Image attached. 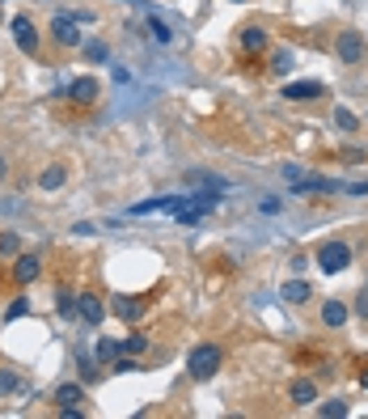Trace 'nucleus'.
Segmentation results:
<instances>
[{
    "label": "nucleus",
    "instance_id": "f257e3e1",
    "mask_svg": "<svg viewBox=\"0 0 368 419\" xmlns=\"http://www.w3.org/2000/svg\"><path fill=\"white\" fill-rule=\"evenodd\" d=\"M221 364H225V351H221L216 343H199V347L191 351V360H186V373H191L195 381H212V377L221 373Z\"/></svg>",
    "mask_w": 368,
    "mask_h": 419
},
{
    "label": "nucleus",
    "instance_id": "f03ea898",
    "mask_svg": "<svg viewBox=\"0 0 368 419\" xmlns=\"http://www.w3.org/2000/svg\"><path fill=\"white\" fill-rule=\"evenodd\" d=\"M318 267H322L326 276L347 271V267H351V246H347V242H322V246H318Z\"/></svg>",
    "mask_w": 368,
    "mask_h": 419
},
{
    "label": "nucleus",
    "instance_id": "7ed1b4c3",
    "mask_svg": "<svg viewBox=\"0 0 368 419\" xmlns=\"http://www.w3.org/2000/svg\"><path fill=\"white\" fill-rule=\"evenodd\" d=\"M364 51H368V42H364L360 30H339V38H335L339 64H364Z\"/></svg>",
    "mask_w": 368,
    "mask_h": 419
},
{
    "label": "nucleus",
    "instance_id": "20e7f679",
    "mask_svg": "<svg viewBox=\"0 0 368 419\" xmlns=\"http://www.w3.org/2000/svg\"><path fill=\"white\" fill-rule=\"evenodd\" d=\"M186 199H191V195H161V199H144V203H136V207H131V216H152V212H170V216H178L182 207H186Z\"/></svg>",
    "mask_w": 368,
    "mask_h": 419
},
{
    "label": "nucleus",
    "instance_id": "39448f33",
    "mask_svg": "<svg viewBox=\"0 0 368 419\" xmlns=\"http://www.w3.org/2000/svg\"><path fill=\"white\" fill-rule=\"evenodd\" d=\"M13 42L26 51V56H34V51H38V30H34V22H30L26 13L13 17Z\"/></svg>",
    "mask_w": 368,
    "mask_h": 419
},
{
    "label": "nucleus",
    "instance_id": "423d86ee",
    "mask_svg": "<svg viewBox=\"0 0 368 419\" xmlns=\"http://www.w3.org/2000/svg\"><path fill=\"white\" fill-rule=\"evenodd\" d=\"M292 191L296 195H330V191H343V182H335V178H292Z\"/></svg>",
    "mask_w": 368,
    "mask_h": 419
},
{
    "label": "nucleus",
    "instance_id": "0eeeda50",
    "mask_svg": "<svg viewBox=\"0 0 368 419\" xmlns=\"http://www.w3.org/2000/svg\"><path fill=\"white\" fill-rule=\"evenodd\" d=\"M51 38H56L60 47H81V30H77V22L72 17H56V22H51Z\"/></svg>",
    "mask_w": 368,
    "mask_h": 419
},
{
    "label": "nucleus",
    "instance_id": "6e6552de",
    "mask_svg": "<svg viewBox=\"0 0 368 419\" xmlns=\"http://www.w3.org/2000/svg\"><path fill=\"white\" fill-rule=\"evenodd\" d=\"M77 309H81V318H85L89 326H102V318H106V305L97 301V292H81V297H77Z\"/></svg>",
    "mask_w": 368,
    "mask_h": 419
},
{
    "label": "nucleus",
    "instance_id": "1a4fd4ad",
    "mask_svg": "<svg viewBox=\"0 0 368 419\" xmlns=\"http://www.w3.org/2000/svg\"><path fill=\"white\" fill-rule=\"evenodd\" d=\"M42 276V263H38V254H22L17 263H13V280L17 284H34Z\"/></svg>",
    "mask_w": 368,
    "mask_h": 419
},
{
    "label": "nucleus",
    "instance_id": "9d476101",
    "mask_svg": "<svg viewBox=\"0 0 368 419\" xmlns=\"http://www.w3.org/2000/svg\"><path fill=\"white\" fill-rule=\"evenodd\" d=\"M64 97H72V102H81V106H85V102H93L97 97V81L93 77H77L72 85H68V93Z\"/></svg>",
    "mask_w": 368,
    "mask_h": 419
},
{
    "label": "nucleus",
    "instance_id": "9b49d317",
    "mask_svg": "<svg viewBox=\"0 0 368 419\" xmlns=\"http://www.w3.org/2000/svg\"><path fill=\"white\" fill-rule=\"evenodd\" d=\"M115 313L123 322H140L144 318V301L140 297H115Z\"/></svg>",
    "mask_w": 368,
    "mask_h": 419
},
{
    "label": "nucleus",
    "instance_id": "f8f14e48",
    "mask_svg": "<svg viewBox=\"0 0 368 419\" xmlns=\"http://www.w3.org/2000/svg\"><path fill=\"white\" fill-rule=\"evenodd\" d=\"M284 97L288 102H313V97H322V85L318 81H296V85L284 89Z\"/></svg>",
    "mask_w": 368,
    "mask_h": 419
},
{
    "label": "nucleus",
    "instance_id": "ddd939ff",
    "mask_svg": "<svg viewBox=\"0 0 368 419\" xmlns=\"http://www.w3.org/2000/svg\"><path fill=\"white\" fill-rule=\"evenodd\" d=\"M56 402H60V406H81V402H85V381H64V386L56 390Z\"/></svg>",
    "mask_w": 368,
    "mask_h": 419
},
{
    "label": "nucleus",
    "instance_id": "4468645a",
    "mask_svg": "<svg viewBox=\"0 0 368 419\" xmlns=\"http://www.w3.org/2000/svg\"><path fill=\"white\" fill-rule=\"evenodd\" d=\"M347 313H351V309H347L343 301H326V305H322V322H326L330 331H339V326L347 322Z\"/></svg>",
    "mask_w": 368,
    "mask_h": 419
},
{
    "label": "nucleus",
    "instance_id": "2eb2a0df",
    "mask_svg": "<svg viewBox=\"0 0 368 419\" xmlns=\"http://www.w3.org/2000/svg\"><path fill=\"white\" fill-rule=\"evenodd\" d=\"M241 47L250 51V56H254V51H267V30H262V26H246L241 30Z\"/></svg>",
    "mask_w": 368,
    "mask_h": 419
},
{
    "label": "nucleus",
    "instance_id": "dca6fc26",
    "mask_svg": "<svg viewBox=\"0 0 368 419\" xmlns=\"http://www.w3.org/2000/svg\"><path fill=\"white\" fill-rule=\"evenodd\" d=\"M93 356H97L102 364H115V360L123 356V343H115V339H97V343H93Z\"/></svg>",
    "mask_w": 368,
    "mask_h": 419
},
{
    "label": "nucleus",
    "instance_id": "f3484780",
    "mask_svg": "<svg viewBox=\"0 0 368 419\" xmlns=\"http://www.w3.org/2000/svg\"><path fill=\"white\" fill-rule=\"evenodd\" d=\"M280 297H284L288 305H305V301H309V284H305V280H288V284L280 288Z\"/></svg>",
    "mask_w": 368,
    "mask_h": 419
},
{
    "label": "nucleus",
    "instance_id": "a211bd4d",
    "mask_svg": "<svg viewBox=\"0 0 368 419\" xmlns=\"http://www.w3.org/2000/svg\"><path fill=\"white\" fill-rule=\"evenodd\" d=\"M56 313H60L64 322H68V318H81V309H77V297H72L68 288H60V292H56Z\"/></svg>",
    "mask_w": 368,
    "mask_h": 419
},
{
    "label": "nucleus",
    "instance_id": "6ab92c4d",
    "mask_svg": "<svg viewBox=\"0 0 368 419\" xmlns=\"http://www.w3.org/2000/svg\"><path fill=\"white\" fill-rule=\"evenodd\" d=\"M64 178H68V174H64V166H47V170L38 174V187H42V191H60V187H64Z\"/></svg>",
    "mask_w": 368,
    "mask_h": 419
},
{
    "label": "nucleus",
    "instance_id": "aec40b11",
    "mask_svg": "<svg viewBox=\"0 0 368 419\" xmlns=\"http://www.w3.org/2000/svg\"><path fill=\"white\" fill-rule=\"evenodd\" d=\"M313 398H318V386H313V381H292V402H313Z\"/></svg>",
    "mask_w": 368,
    "mask_h": 419
},
{
    "label": "nucleus",
    "instance_id": "412c9836",
    "mask_svg": "<svg viewBox=\"0 0 368 419\" xmlns=\"http://www.w3.org/2000/svg\"><path fill=\"white\" fill-rule=\"evenodd\" d=\"M22 390V377L13 373V369H0V398H5V394H17Z\"/></svg>",
    "mask_w": 368,
    "mask_h": 419
},
{
    "label": "nucleus",
    "instance_id": "4be33fe9",
    "mask_svg": "<svg viewBox=\"0 0 368 419\" xmlns=\"http://www.w3.org/2000/svg\"><path fill=\"white\" fill-rule=\"evenodd\" d=\"M148 30H152L157 42H174V30H170V22H161V17H148Z\"/></svg>",
    "mask_w": 368,
    "mask_h": 419
},
{
    "label": "nucleus",
    "instance_id": "5701e85b",
    "mask_svg": "<svg viewBox=\"0 0 368 419\" xmlns=\"http://www.w3.org/2000/svg\"><path fill=\"white\" fill-rule=\"evenodd\" d=\"M191 182H195V187H212V191H221V195L229 191V182L216 178V174H191Z\"/></svg>",
    "mask_w": 368,
    "mask_h": 419
},
{
    "label": "nucleus",
    "instance_id": "b1692460",
    "mask_svg": "<svg viewBox=\"0 0 368 419\" xmlns=\"http://www.w3.org/2000/svg\"><path fill=\"white\" fill-rule=\"evenodd\" d=\"M335 127H339V132H355V127H360V119H355L347 106H339V111H335Z\"/></svg>",
    "mask_w": 368,
    "mask_h": 419
},
{
    "label": "nucleus",
    "instance_id": "393cba45",
    "mask_svg": "<svg viewBox=\"0 0 368 419\" xmlns=\"http://www.w3.org/2000/svg\"><path fill=\"white\" fill-rule=\"evenodd\" d=\"M123 351H127V356H144V351H148V335H127V339H123Z\"/></svg>",
    "mask_w": 368,
    "mask_h": 419
},
{
    "label": "nucleus",
    "instance_id": "a878e982",
    "mask_svg": "<svg viewBox=\"0 0 368 419\" xmlns=\"http://www.w3.org/2000/svg\"><path fill=\"white\" fill-rule=\"evenodd\" d=\"M318 415H326V419H343V415H347V402H343V398H330V402L318 406Z\"/></svg>",
    "mask_w": 368,
    "mask_h": 419
},
{
    "label": "nucleus",
    "instance_id": "bb28decb",
    "mask_svg": "<svg viewBox=\"0 0 368 419\" xmlns=\"http://www.w3.org/2000/svg\"><path fill=\"white\" fill-rule=\"evenodd\" d=\"M26 313H30V301H26V297H17V301L5 309V322H17V318H26Z\"/></svg>",
    "mask_w": 368,
    "mask_h": 419
},
{
    "label": "nucleus",
    "instance_id": "cd10ccee",
    "mask_svg": "<svg viewBox=\"0 0 368 419\" xmlns=\"http://www.w3.org/2000/svg\"><path fill=\"white\" fill-rule=\"evenodd\" d=\"M85 56L93 64H102V60H111V51H106V42H85Z\"/></svg>",
    "mask_w": 368,
    "mask_h": 419
},
{
    "label": "nucleus",
    "instance_id": "c85d7f7f",
    "mask_svg": "<svg viewBox=\"0 0 368 419\" xmlns=\"http://www.w3.org/2000/svg\"><path fill=\"white\" fill-rule=\"evenodd\" d=\"M111 369H115V373H136L140 364H136V356H119V360L111 364Z\"/></svg>",
    "mask_w": 368,
    "mask_h": 419
},
{
    "label": "nucleus",
    "instance_id": "c756f323",
    "mask_svg": "<svg viewBox=\"0 0 368 419\" xmlns=\"http://www.w3.org/2000/svg\"><path fill=\"white\" fill-rule=\"evenodd\" d=\"M0 254H17V233H5V237H0Z\"/></svg>",
    "mask_w": 368,
    "mask_h": 419
},
{
    "label": "nucleus",
    "instance_id": "7c9ffc66",
    "mask_svg": "<svg viewBox=\"0 0 368 419\" xmlns=\"http://www.w3.org/2000/svg\"><path fill=\"white\" fill-rule=\"evenodd\" d=\"M275 72H288L292 68V56H288V51H280V56H275V64H271Z\"/></svg>",
    "mask_w": 368,
    "mask_h": 419
},
{
    "label": "nucleus",
    "instance_id": "2f4dec72",
    "mask_svg": "<svg viewBox=\"0 0 368 419\" xmlns=\"http://www.w3.org/2000/svg\"><path fill=\"white\" fill-rule=\"evenodd\" d=\"M355 313H360V318H364V322H368V292H364V297H360V301H355Z\"/></svg>",
    "mask_w": 368,
    "mask_h": 419
},
{
    "label": "nucleus",
    "instance_id": "473e14b6",
    "mask_svg": "<svg viewBox=\"0 0 368 419\" xmlns=\"http://www.w3.org/2000/svg\"><path fill=\"white\" fill-rule=\"evenodd\" d=\"M360 386H364V390H368V369H364V373H360Z\"/></svg>",
    "mask_w": 368,
    "mask_h": 419
},
{
    "label": "nucleus",
    "instance_id": "72a5a7b5",
    "mask_svg": "<svg viewBox=\"0 0 368 419\" xmlns=\"http://www.w3.org/2000/svg\"><path fill=\"white\" fill-rule=\"evenodd\" d=\"M0 178H5V161H0Z\"/></svg>",
    "mask_w": 368,
    "mask_h": 419
}]
</instances>
